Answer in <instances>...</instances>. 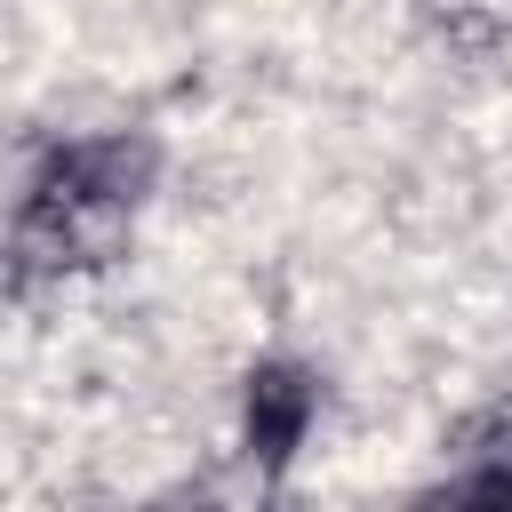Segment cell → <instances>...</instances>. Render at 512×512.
<instances>
[{"label": "cell", "instance_id": "6da1fadb", "mask_svg": "<svg viewBox=\"0 0 512 512\" xmlns=\"http://www.w3.org/2000/svg\"><path fill=\"white\" fill-rule=\"evenodd\" d=\"M304 424H312V384H304L296 368H264L256 392H248V440H256L264 456H280V448L304 440Z\"/></svg>", "mask_w": 512, "mask_h": 512}]
</instances>
